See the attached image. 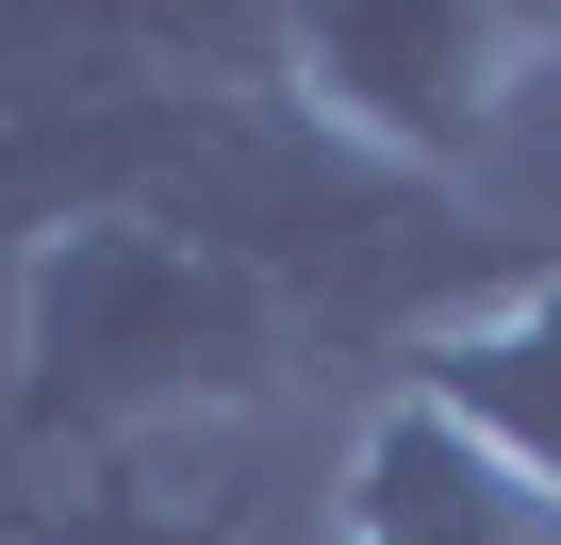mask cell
<instances>
[{
    "label": "cell",
    "instance_id": "cell-1",
    "mask_svg": "<svg viewBox=\"0 0 561 545\" xmlns=\"http://www.w3.org/2000/svg\"><path fill=\"white\" fill-rule=\"evenodd\" d=\"M0 215H149L298 298L314 348H413L512 248L479 198L364 166L331 116L280 100L264 18H0Z\"/></svg>",
    "mask_w": 561,
    "mask_h": 545
},
{
    "label": "cell",
    "instance_id": "cell-2",
    "mask_svg": "<svg viewBox=\"0 0 561 545\" xmlns=\"http://www.w3.org/2000/svg\"><path fill=\"white\" fill-rule=\"evenodd\" d=\"M314 364L298 298L264 264L149 231V215H50L0 264V413L18 446H50V479L83 463H165L182 430L264 413Z\"/></svg>",
    "mask_w": 561,
    "mask_h": 545
},
{
    "label": "cell",
    "instance_id": "cell-3",
    "mask_svg": "<svg viewBox=\"0 0 561 545\" xmlns=\"http://www.w3.org/2000/svg\"><path fill=\"white\" fill-rule=\"evenodd\" d=\"M264 67L364 166L462 198L479 149L512 133L528 67H561V18H528V0H314V18H264Z\"/></svg>",
    "mask_w": 561,
    "mask_h": 545
},
{
    "label": "cell",
    "instance_id": "cell-4",
    "mask_svg": "<svg viewBox=\"0 0 561 545\" xmlns=\"http://www.w3.org/2000/svg\"><path fill=\"white\" fill-rule=\"evenodd\" d=\"M331 545H561V496H528L413 381H380L347 413V463H331Z\"/></svg>",
    "mask_w": 561,
    "mask_h": 545
},
{
    "label": "cell",
    "instance_id": "cell-5",
    "mask_svg": "<svg viewBox=\"0 0 561 545\" xmlns=\"http://www.w3.org/2000/svg\"><path fill=\"white\" fill-rule=\"evenodd\" d=\"M397 381L430 413H462L528 496H561V264H512V282H479L462 315H430L397 348Z\"/></svg>",
    "mask_w": 561,
    "mask_h": 545
},
{
    "label": "cell",
    "instance_id": "cell-6",
    "mask_svg": "<svg viewBox=\"0 0 561 545\" xmlns=\"http://www.w3.org/2000/svg\"><path fill=\"white\" fill-rule=\"evenodd\" d=\"M0 545H248V512L198 496V479H165V463H83V479L0 512Z\"/></svg>",
    "mask_w": 561,
    "mask_h": 545
}]
</instances>
